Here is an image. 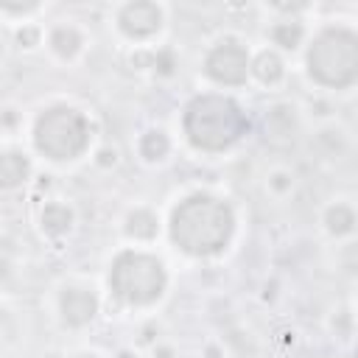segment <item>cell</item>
<instances>
[{"label": "cell", "mask_w": 358, "mask_h": 358, "mask_svg": "<svg viewBox=\"0 0 358 358\" xmlns=\"http://www.w3.org/2000/svg\"><path fill=\"white\" fill-rule=\"evenodd\" d=\"M352 224H355V215H352V210L344 207V204H336V207L327 213V227H330V232H336V235L350 232Z\"/></svg>", "instance_id": "15"}, {"label": "cell", "mask_w": 358, "mask_h": 358, "mask_svg": "<svg viewBox=\"0 0 358 358\" xmlns=\"http://www.w3.org/2000/svg\"><path fill=\"white\" fill-rule=\"evenodd\" d=\"M296 131V115H294V106L288 103H277L268 109L266 115V137L271 143H288Z\"/></svg>", "instance_id": "9"}, {"label": "cell", "mask_w": 358, "mask_h": 358, "mask_svg": "<svg viewBox=\"0 0 358 358\" xmlns=\"http://www.w3.org/2000/svg\"><path fill=\"white\" fill-rule=\"evenodd\" d=\"M182 123H185L187 140L196 148H207V151L229 148L249 129V120H246L243 109L232 98H224V95L193 98L190 106L185 109Z\"/></svg>", "instance_id": "2"}, {"label": "cell", "mask_w": 358, "mask_h": 358, "mask_svg": "<svg viewBox=\"0 0 358 358\" xmlns=\"http://www.w3.org/2000/svg\"><path fill=\"white\" fill-rule=\"evenodd\" d=\"M255 73H257L260 81H268L271 84V81H277L282 76V62L274 53H260L257 62H255Z\"/></svg>", "instance_id": "13"}, {"label": "cell", "mask_w": 358, "mask_h": 358, "mask_svg": "<svg viewBox=\"0 0 358 358\" xmlns=\"http://www.w3.org/2000/svg\"><path fill=\"white\" fill-rule=\"evenodd\" d=\"M140 154L148 157V159H162L168 154V137L162 131H148L140 140Z\"/></svg>", "instance_id": "14"}, {"label": "cell", "mask_w": 358, "mask_h": 358, "mask_svg": "<svg viewBox=\"0 0 358 358\" xmlns=\"http://www.w3.org/2000/svg\"><path fill=\"white\" fill-rule=\"evenodd\" d=\"M204 70L218 84H241L249 73V53L238 42H221L210 50Z\"/></svg>", "instance_id": "6"}, {"label": "cell", "mask_w": 358, "mask_h": 358, "mask_svg": "<svg viewBox=\"0 0 358 358\" xmlns=\"http://www.w3.org/2000/svg\"><path fill=\"white\" fill-rule=\"evenodd\" d=\"M162 11L154 3H131L120 11V28L129 36H148L159 28Z\"/></svg>", "instance_id": "7"}, {"label": "cell", "mask_w": 358, "mask_h": 358, "mask_svg": "<svg viewBox=\"0 0 358 358\" xmlns=\"http://www.w3.org/2000/svg\"><path fill=\"white\" fill-rule=\"evenodd\" d=\"M129 232L134 238H151L157 232V218L148 213V210H137L131 218H129Z\"/></svg>", "instance_id": "16"}, {"label": "cell", "mask_w": 358, "mask_h": 358, "mask_svg": "<svg viewBox=\"0 0 358 358\" xmlns=\"http://www.w3.org/2000/svg\"><path fill=\"white\" fill-rule=\"evenodd\" d=\"M271 36H274L277 45H282V48H294V45L302 39V28H299V22H280V25H274Z\"/></svg>", "instance_id": "17"}, {"label": "cell", "mask_w": 358, "mask_h": 358, "mask_svg": "<svg viewBox=\"0 0 358 358\" xmlns=\"http://www.w3.org/2000/svg\"><path fill=\"white\" fill-rule=\"evenodd\" d=\"M310 76L324 87H350L358 76V39L347 28H327L308 53Z\"/></svg>", "instance_id": "3"}, {"label": "cell", "mask_w": 358, "mask_h": 358, "mask_svg": "<svg viewBox=\"0 0 358 358\" xmlns=\"http://www.w3.org/2000/svg\"><path fill=\"white\" fill-rule=\"evenodd\" d=\"M95 308H98L95 296H92L90 291H84V288H67V291L62 294V313H64V319H67L70 324H84V322H90V319L95 316Z\"/></svg>", "instance_id": "8"}, {"label": "cell", "mask_w": 358, "mask_h": 358, "mask_svg": "<svg viewBox=\"0 0 358 358\" xmlns=\"http://www.w3.org/2000/svg\"><path fill=\"white\" fill-rule=\"evenodd\" d=\"M36 148L50 159H73L90 143V123L73 106H53L39 115L34 129Z\"/></svg>", "instance_id": "4"}, {"label": "cell", "mask_w": 358, "mask_h": 358, "mask_svg": "<svg viewBox=\"0 0 358 358\" xmlns=\"http://www.w3.org/2000/svg\"><path fill=\"white\" fill-rule=\"evenodd\" d=\"M28 176V159L17 151L0 154V187H14Z\"/></svg>", "instance_id": "10"}, {"label": "cell", "mask_w": 358, "mask_h": 358, "mask_svg": "<svg viewBox=\"0 0 358 358\" xmlns=\"http://www.w3.org/2000/svg\"><path fill=\"white\" fill-rule=\"evenodd\" d=\"M53 48L62 53V56H73L76 50H78V45H81V36L76 34V28H67V25H62V28H56L53 31Z\"/></svg>", "instance_id": "12"}, {"label": "cell", "mask_w": 358, "mask_h": 358, "mask_svg": "<svg viewBox=\"0 0 358 358\" xmlns=\"http://www.w3.org/2000/svg\"><path fill=\"white\" fill-rule=\"evenodd\" d=\"M70 221H73V213H70L64 204H48L45 213H42V224H45V229L53 232V235L64 232V229L70 227Z\"/></svg>", "instance_id": "11"}, {"label": "cell", "mask_w": 358, "mask_h": 358, "mask_svg": "<svg viewBox=\"0 0 358 358\" xmlns=\"http://www.w3.org/2000/svg\"><path fill=\"white\" fill-rule=\"evenodd\" d=\"M109 285L115 296L129 305H148L165 288V268L157 257L143 252H126L112 263Z\"/></svg>", "instance_id": "5"}, {"label": "cell", "mask_w": 358, "mask_h": 358, "mask_svg": "<svg viewBox=\"0 0 358 358\" xmlns=\"http://www.w3.org/2000/svg\"><path fill=\"white\" fill-rule=\"evenodd\" d=\"M235 218L229 204L215 196L196 193L185 199L171 215V238L187 255H213L232 235Z\"/></svg>", "instance_id": "1"}]
</instances>
